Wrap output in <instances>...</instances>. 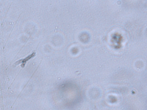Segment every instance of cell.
<instances>
[{
  "label": "cell",
  "mask_w": 147,
  "mask_h": 110,
  "mask_svg": "<svg viewBox=\"0 0 147 110\" xmlns=\"http://www.w3.org/2000/svg\"><path fill=\"white\" fill-rule=\"evenodd\" d=\"M36 52H32L31 54L29 55V56L26 57L25 58H24V59H20V60L18 61V62H16L15 64L18 65V64H21V66H22V67H24V66H25V64L26 63V62L29 61L30 59H31L32 58L36 56Z\"/></svg>",
  "instance_id": "cell-1"
}]
</instances>
